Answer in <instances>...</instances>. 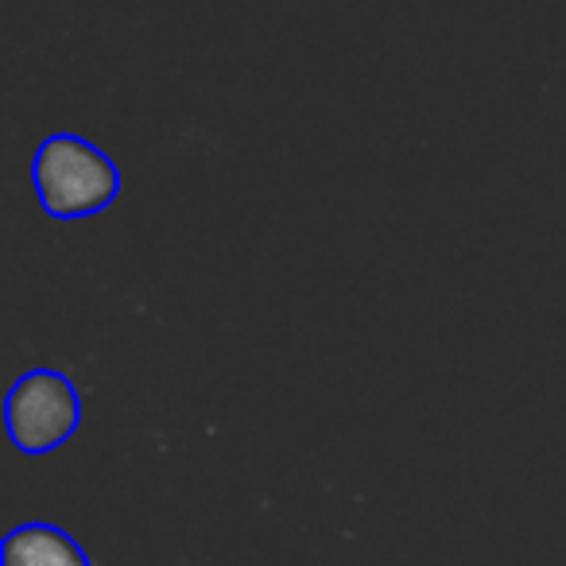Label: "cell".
Here are the masks:
<instances>
[{
  "label": "cell",
  "mask_w": 566,
  "mask_h": 566,
  "mask_svg": "<svg viewBox=\"0 0 566 566\" xmlns=\"http://www.w3.org/2000/svg\"><path fill=\"white\" fill-rule=\"evenodd\" d=\"M32 182L48 218L78 221L102 213L117 198L120 171L97 144L74 133H55L35 148Z\"/></svg>",
  "instance_id": "1"
},
{
  "label": "cell",
  "mask_w": 566,
  "mask_h": 566,
  "mask_svg": "<svg viewBox=\"0 0 566 566\" xmlns=\"http://www.w3.org/2000/svg\"><path fill=\"white\" fill-rule=\"evenodd\" d=\"M0 566H90L86 551L55 524H20L4 535Z\"/></svg>",
  "instance_id": "3"
},
{
  "label": "cell",
  "mask_w": 566,
  "mask_h": 566,
  "mask_svg": "<svg viewBox=\"0 0 566 566\" xmlns=\"http://www.w3.org/2000/svg\"><path fill=\"white\" fill-rule=\"evenodd\" d=\"M82 423L78 388L66 373L32 369L9 388L4 400V427L20 454H48L63 447Z\"/></svg>",
  "instance_id": "2"
}]
</instances>
